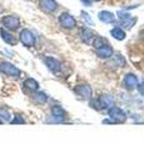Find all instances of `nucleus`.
<instances>
[{
	"instance_id": "1",
	"label": "nucleus",
	"mask_w": 144,
	"mask_h": 152,
	"mask_svg": "<svg viewBox=\"0 0 144 152\" xmlns=\"http://www.w3.org/2000/svg\"><path fill=\"white\" fill-rule=\"evenodd\" d=\"M1 24L4 26L5 29L10 31V32H15V31H18L19 28H20V20H19V18L17 15H13V14H10V15L3 17Z\"/></svg>"
},
{
	"instance_id": "2",
	"label": "nucleus",
	"mask_w": 144,
	"mask_h": 152,
	"mask_svg": "<svg viewBox=\"0 0 144 152\" xmlns=\"http://www.w3.org/2000/svg\"><path fill=\"white\" fill-rule=\"evenodd\" d=\"M58 23L61 27L66 28V29H73V28L77 26V22H76V19L73 15H71L70 13H66L63 12L58 17Z\"/></svg>"
},
{
	"instance_id": "3",
	"label": "nucleus",
	"mask_w": 144,
	"mask_h": 152,
	"mask_svg": "<svg viewBox=\"0 0 144 152\" xmlns=\"http://www.w3.org/2000/svg\"><path fill=\"white\" fill-rule=\"evenodd\" d=\"M19 41L25 47H34L36 46V37L29 29H22L19 33Z\"/></svg>"
},
{
	"instance_id": "4",
	"label": "nucleus",
	"mask_w": 144,
	"mask_h": 152,
	"mask_svg": "<svg viewBox=\"0 0 144 152\" xmlns=\"http://www.w3.org/2000/svg\"><path fill=\"white\" fill-rule=\"evenodd\" d=\"M108 114H109V117L113 119L114 123H123V122L127 121L125 112H124L121 108H119V107H111L109 109Z\"/></svg>"
},
{
	"instance_id": "5",
	"label": "nucleus",
	"mask_w": 144,
	"mask_h": 152,
	"mask_svg": "<svg viewBox=\"0 0 144 152\" xmlns=\"http://www.w3.org/2000/svg\"><path fill=\"white\" fill-rule=\"evenodd\" d=\"M0 72L5 74L8 76H10V77H20V70H19L17 66H14L9 62H3L0 64Z\"/></svg>"
},
{
	"instance_id": "6",
	"label": "nucleus",
	"mask_w": 144,
	"mask_h": 152,
	"mask_svg": "<svg viewBox=\"0 0 144 152\" xmlns=\"http://www.w3.org/2000/svg\"><path fill=\"white\" fill-rule=\"evenodd\" d=\"M38 5L44 13H53L58 8V3L56 0H39Z\"/></svg>"
},
{
	"instance_id": "7",
	"label": "nucleus",
	"mask_w": 144,
	"mask_h": 152,
	"mask_svg": "<svg viewBox=\"0 0 144 152\" xmlns=\"http://www.w3.org/2000/svg\"><path fill=\"white\" fill-rule=\"evenodd\" d=\"M97 36V33H95L92 29H90V28H82V29L80 31V38L82 39L84 43L86 45H91L94 41V38Z\"/></svg>"
},
{
	"instance_id": "8",
	"label": "nucleus",
	"mask_w": 144,
	"mask_h": 152,
	"mask_svg": "<svg viewBox=\"0 0 144 152\" xmlns=\"http://www.w3.org/2000/svg\"><path fill=\"white\" fill-rule=\"evenodd\" d=\"M123 83H124V88L128 89V90L135 89V88H138V85H139L138 76L132 74V72H129V74H127L125 76H124V81Z\"/></svg>"
},
{
	"instance_id": "9",
	"label": "nucleus",
	"mask_w": 144,
	"mask_h": 152,
	"mask_svg": "<svg viewBox=\"0 0 144 152\" xmlns=\"http://www.w3.org/2000/svg\"><path fill=\"white\" fill-rule=\"evenodd\" d=\"M96 56H99L100 58H110L111 56H114V50L109 43H106L96 48Z\"/></svg>"
},
{
	"instance_id": "10",
	"label": "nucleus",
	"mask_w": 144,
	"mask_h": 152,
	"mask_svg": "<svg viewBox=\"0 0 144 152\" xmlns=\"http://www.w3.org/2000/svg\"><path fill=\"white\" fill-rule=\"evenodd\" d=\"M44 64L46 66L48 67V70L52 71V72H60V70H61V62L58 60H56L55 57H51V56H48L44 58Z\"/></svg>"
},
{
	"instance_id": "11",
	"label": "nucleus",
	"mask_w": 144,
	"mask_h": 152,
	"mask_svg": "<svg viewBox=\"0 0 144 152\" xmlns=\"http://www.w3.org/2000/svg\"><path fill=\"white\" fill-rule=\"evenodd\" d=\"M0 36H1V39L5 42V43L10 45V46H15L17 42H18L15 36H14L13 33H10V31L5 29V28H1V29H0Z\"/></svg>"
},
{
	"instance_id": "12",
	"label": "nucleus",
	"mask_w": 144,
	"mask_h": 152,
	"mask_svg": "<svg viewBox=\"0 0 144 152\" xmlns=\"http://www.w3.org/2000/svg\"><path fill=\"white\" fill-rule=\"evenodd\" d=\"M75 93L80 95L82 99H91V96H92V89L89 85H79L75 89Z\"/></svg>"
},
{
	"instance_id": "13",
	"label": "nucleus",
	"mask_w": 144,
	"mask_h": 152,
	"mask_svg": "<svg viewBox=\"0 0 144 152\" xmlns=\"http://www.w3.org/2000/svg\"><path fill=\"white\" fill-rule=\"evenodd\" d=\"M99 19L101 20L103 23H106V24H109V23H114L115 22V15L114 13L109 12V10H101L99 13Z\"/></svg>"
},
{
	"instance_id": "14",
	"label": "nucleus",
	"mask_w": 144,
	"mask_h": 152,
	"mask_svg": "<svg viewBox=\"0 0 144 152\" xmlns=\"http://www.w3.org/2000/svg\"><path fill=\"white\" fill-rule=\"evenodd\" d=\"M23 86L27 90H29V91H37V90L39 89V84H38V81H36L34 79L29 77V79L24 80Z\"/></svg>"
},
{
	"instance_id": "15",
	"label": "nucleus",
	"mask_w": 144,
	"mask_h": 152,
	"mask_svg": "<svg viewBox=\"0 0 144 152\" xmlns=\"http://www.w3.org/2000/svg\"><path fill=\"white\" fill-rule=\"evenodd\" d=\"M110 34H111L115 38V39H118V41H123V39H125V37H127L125 31H124L121 27H115V28H113V29L110 31Z\"/></svg>"
},
{
	"instance_id": "16",
	"label": "nucleus",
	"mask_w": 144,
	"mask_h": 152,
	"mask_svg": "<svg viewBox=\"0 0 144 152\" xmlns=\"http://www.w3.org/2000/svg\"><path fill=\"white\" fill-rule=\"evenodd\" d=\"M138 19L135 17H130L128 19H124V20H120V26H121L123 28H125V29H130V28L135 24Z\"/></svg>"
},
{
	"instance_id": "17",
	"label": "nucleus",
	"mask_w": 144,
	"mask_h": 152,
	"mask_svg": "<svg viewBox=\"0 0 144 152\" xmlns=\"http://www.w3.org/2000/svg\"><path fill=\"white\" fill-rule=\"evenodd\" d=\"M99 102H100V104H101V107L104 109V108H106V107H113L114 99L110 96V95H103V96L99 99Z\"/></svg>"
},
{
	"instance_id": "18",
	"label": "nucleus",
	"mask_w": 144,
	"mask_h": 152,
	"mask_svg": "<svg viewBox=\"0 0 144 152\" xmlns=\"http://www.w3.org/2000/svg\"><path fill=\"white\" fill-rule=\"evenodd\" d=\"M106 43H108V41L105 39L104 37H101V36H99V34H97V36L94 38V41H92V43H91V45H92V47L96 50V48H99V47H101V46L106 45Z\"/></svg>"
},
{
	"instance_id": "19",
	"label": "nucleus",
	"mask_w": 144,
	"mask_h": 152,
	"mask_svg": "<svg viewBox=\"0 0 144 152\" xmlns=\"http://www.w3.org/2000/svg\"><path fill=\"white\" fill-rule=\"evenodd\" d=\"M52 114H53V117H60V118H65L66 115V110L62 107L60 105H55L52 108Z\"/></svg>"
},
{
	"instance_id": "20",
	"label": "nucleus",
	"mask_w": 144,
	"mask_h": 152,
	"mask_svg": "<svg viewBox=\"0 0 144 152\" xmlns=\"http://www.w3.org/2000/svg\"><path fill=\"white\" fill-rule=\"evenodd\" d=\"M34 100H36L37 103L43 104V103H46V102L48 100V96H47L46 93H37V94L34 95Z\"/></svg>"
},
{
	"instance_id": "21",
	"label": "nucleus",
	"mask_w": 144,
	"mask_h": 152,
	"mask_svg": "<svg viewBox=\"0 0 144 152\" xmlns=\"http://www.w3.org/2000/svg\"><path fill=\"white\" fill-rule=\"evenodd\" d=\"M114 62L116 64V66H119V67H124V66L127 65V61L125 58L121 56V55H116L114 57Z\"/></svg>"
},
{
	"instance_id": "22",
	"label": "nucleus",
	"mask_w": 144,
	"mask_h": 152,
	"mask_svg": "<svg viewBox=\"0 0 144 152\" xmlns=\"http://www.w3.org/2000/svg\"><path fill=\"white\" fill-rule=\"evenodd\" d=\"M10 123H12V124H24V123H25V121H24L20 115H15V118L10 121Z\"/></svg>"
},
{
	"instance_id": "23",
	"label": "nucleus",
	"mask_w": 144,
	"mask_h": 152,
	"mask_svg": "<svg viewBox=\"0 0 144 152\" xmlns=\"http://www.w3.org/2000/svg\"><path fill=\"white\" fill-rule=\"evenodd\" d=\"M116 14H118V18L120 19V20H124V19H128V18H130V14H129L128 12L125 13V12L120 10V12H118Z\"/></svg>"
},
{
	"instance_id": "24",
	"label": "nucleus",
	"mask_w": 144,
	"mask_h": 152,
	"mask_svg": "<svg viewBox=\"0 0 144 152\" xmlns=\"http://www.w3.org/2000/svg\"><path fill=\"white\" fill-rule=\"evenodd\" d=\"M81 17H82V19L85 22H87L89 24H92V20H91V18H90V14L89 13H86V12H81Z\"/></svg>"
},
{
	"instance_id": "25",
	"label": "nucleus",
	"mask_w": 144,
	"mask_h": 152,
	"mask_svg": "<svg viewBox=\"0 0 144 152\" xmlns=\"http://www.w3.org/2000/svg\"><path fill=\"white\" fill-rule=\"evenodd\" d=\"M0 117H1L3 119H5V121L10 119V114H9L7 110H0Z\"/></svg>"
},
{
	"instance_id": "26",
	"label": "nucleus",
	"mask_w": 144,
	"mask_h": 152,
	"mask_svg": "<svg viewBox=\"0 0 144 152\" xmlns=\"http://www.w3.org/2000/svg\"><path fill=\"white\" fill-rule=\"evenodd\" d=\"M138 91L142 95H144V81H143L140 85H138Z\"/></svg>"
},
{
	"instance_id": "27",
	"label": "nucleus",
	"mask_w": 144,
	"mask_h": 152,
	"mask_svg": "<svg viewBox=\"0 0 144 152\" xmlns=\"http://www.w3.org/2000/svg\"><path fill=\"white\" fill-rule=\"evenodd\" d=\"M82 1V4L84 5H86V7H91L92 5V0H81Z\"/></svg>"
},
{
	"instance_id": "28",
	"label": "nucleus",
	"mask_w": 144,
	"mask_h": 152,
	"mask_svg": "<svg viewBox=\"0 0 144 152\" xmlns=\"http://www.w3.org/2000/svg\"><path fill=\"white\" fill-rule=\"evenodd\" d=\"M92 1H101V0H92Z\"/></svg>"
},
{
	"instance_id": "29",
	"label": "nucleus",
	"mask_w": 144,
	"mask_h": 152,
	"mask_svg": "<svg viewBox=\"0 0 144 152\" xmlns=\"http://www.w3.org/2000/svg\"><path fill=\"white\" fill-rule=\"evenodd\" d=\"M0 123H1V121H0Z\"/></svg>"
}]
</instances>
